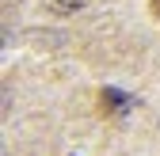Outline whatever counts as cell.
Wrapping results in <instances>:
<instances>
[{
    "mask_svg": "<svg viewBox=\"0 0 160 156\" xmlns=\"http://www.w3.org/2000/svg\"><path fill=\"white\" fill-rule=\"evenodd\" d=\"M42 4H46L53 15H76L80 8H84V0H42Z\"/></svg>",
    "mask_w": 160,
    "mask_h": 156,
    "instance_id": "7a4b0ae2",
    "label": "cell"
},
{
    "mask_svg": "<svg viewBox=\"0 0 160 156\" xmlns=\"http://www.w3.org/2000/svg\"><path fill=\"white\" fill-rule=\"evenodd\" d=\"M99 103H103V110H107V114L122 118V114H130V110H133V95L118 91V88H103V91H99Z\"/></svg>",
    "mask_w": 160,
    "mask_h": 156,
    "instance_id": "6da1fadb",
    "label": "cell"
}]
</instances>
